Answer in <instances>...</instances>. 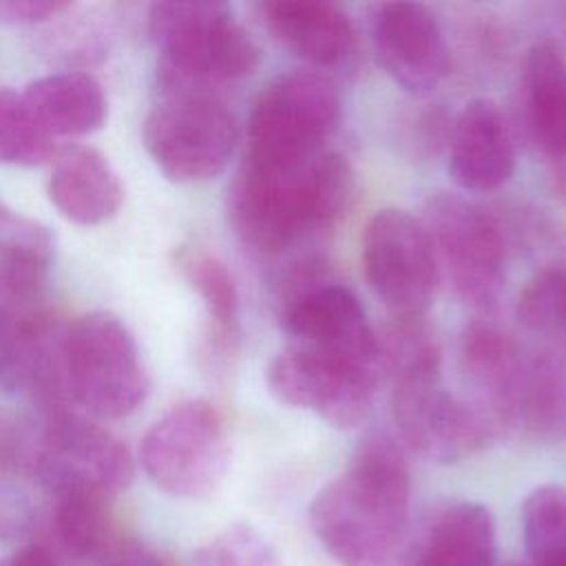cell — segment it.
Listing matches in <instances>:
<instances>
[{
    "mask_svg": "<svg viewBox=\"0 0 566 566\" xmlns=\"http://www.w3.org/2000/svg\"><path fill=\"white\" fill-rule=\"evenodd\" d=\"M411 471L387 431L367 433L345 471L325 484L310 524L340 566H394L407 548Z\"/></svg>",
    "mask_w": 566,
    "mask_h": 566,
    "instance_id": "6da1fadb",
    "label": "cell"
},
{
    "mask_svg": "<svg viewBox=\"0 0 566 566\" xmlns=\"http://www.w3.org/2000/svg\"><path fill=\"white\" fill-rule=\"evenodd\" d=\"M352 190L354 172L336 150L285 168L243 159L228 188V219L245 248L274 256L332 228Z\"/></svg>",
    "mask_w": 566,
    "mask_h": 566,
    "instance_id": "7a4b0ae2",
    "label": "cell"
},
{
    "mask_svg": "<svg viewBox=\"0 0 566 566\" xmlns=\"http://www.w3.org/2000/svg\"><path fill=\"white\" fill-rule=\"evenodd\" d=\"M146 24L159 51L161 93L219 95L259 66V44L226 2H155Z\"/></svg>",
    "mask_w": 566,
    "mask_h": 566,
    "instance_id": "3957f363",
    "label": "cell"
},
{
    "mask_svg": "<svg viewBox=\"0 0 566 566\" xmlns=\"http://www.w3.org/2000/svg\"><path fill=\"white\" fill-rule=\"evenodd\" d=\"M62 367L66 394L95 420L133 416L150 391L137 338L111 312L82 314L64 329Z\"/></svg>",
    "mask_w": 566,
    "mask_h": 566,
    "instance_id": "277c9868",
    "label": "cell"
},
{
    "mask_svg": "<svg viewBox=\"0 0 566 566\" xmlns=\"http://www.w3.org/2000/svg\"><path fill=\"white\" fill-rule=\"evenodd\" d=\"M338 86L318 71H290L274 77L254 99L248 117V161L285 168L325 150L338 128Z\"/></svg>",
    "mask_w": 566,
    "mask_h": 566,
    "instance_id": "5b68a950",
    "label": "cell"
},
{
    "mask_svg": "<svg viewBox=\"0 0 566 566\" xmlns=\"http://www.w3.org/2000/svg\"><path fill=\"white\" fill-rule=\"evenodd\" d=\"M139 460L150 482L170 497H208L219 489L230 464L223 413L203 398L170 407L144 433Z\"/></svg>",
    "mask_w": 566,
    "mask_h": 566,
    "instance_id": "8992f818",
    "label": "cell"
},
{
    "mask_svg": "<svg viewBox=\"0 0 566 566\" xmlns=\"http://www.w3.org/2000/svg\"><path fill=\"white\" fill-rule=\"evenodd\" d=\"M144 146L175 184H203L221 175L239 142V126L221 95L161 93L146 113Z\"/></svg>",
    "mask_w": 566,
    "mask_h": 566,
    "instance_id": "52a82bcc",
    "label": "cell"
},
{
    "mask_svg": "<svg viewBox=\"0 0 566 566\" xmlns=\"http://www.w3.org/2000/svg\"><path fill=\"white\" fill-rule=\"evenodd\" d=\"M307 261L285 285L279 325L290 347L378 369V336L358 296Z\"/></svg>",
    "mask_w": 566,
    "mask_h": 566,
    "instance_id": "ba28073f",
    "label": "cell"
},
{
    "mask_svg": "<svg viewBox=\"0 0 566 566\" xmlns=\"http://www.w3.org/2000/svg\"><path fill=\"white\" fill-rule=\"evenodd\" d=\"M438 268L455 294L475 310H491L504 287L506 248L497 219L455 192H436L424 203V219Z\"/></svg>",
    "mask_w": 566,
    "mask_h": 566,
    "instance_id": "9c48e42d",
    "label": "cell"
},
{
    "mask_svg": "<svg viewBox=\"0 0 566 566\" xmlns=\"http://www.w3.org/2000/svg\"><path fill=\"white\" fill-rule=\"evenodd\" d=\"M360 261L369 290L394 316H422L431 305L440 268L420 219L398 208L378 210L365 226Z\"/></svg>",
    "mask_w": 566,
    "mask_h": 566,
    "instance_id": "30bf717a",
    "label": "cell"
},
{
    "mask_svg": "<svg viewBox=\"0 0 566 566\" xmlns=\"http://www.w3.org/2000/svg\"><path fill=\"white\" fill-rule=\"evenodd\" d=\"M35 473L51 495L88 491L113 497L133 480L128 447L95 418L51 409L35 449Z\"/></svg>",
    "mask_w": 566,
    "mask_h": 566,
    "instance_id": "8fae6325",
    "label": "cell"
},
{
    "mask_svg": "<svg viewBox=\"0 0 566 566\" xmlns=\"http://www.w3.org/2000/svg\"><path fill=\"white\" fill-rule=\"evenodd\" d=\"M378 369L285 345L270 358V394L294 409L316 413L336 429L358 427L371 411Z\"/></svg>",
    "mask_w": 566,
    "mask_h": 566,
    "instance_id": "7c38bea8",
    "label": "cell"
},
{
    "mask_svg": "<svg viewBox=\"0 0 566 566\" xmlns=\"http://www.w3.org/2000/svg\"><path fill=\"white\" fill-rule=\"evenodd\" d=\"M391 409L405 444L440 464L471 458L495 431L480 407L447 391L440 378L394 385Z\"/></svg>",
    "mask_w": 566,
    "mask_h": 566,
    "instance_id": "4fadbf2b",
    "label": "cell"
},
{
    "mask_svg": "<svg viewBox=\"0 0 566 566\" xmlns=\"http://www.w3.org/2000/svg\"><path fill=\"white\" fill-rule=\"evenodd\" d=\"M369 33L378 64L407 93L427 95L447 77L449 49L427 7L416 2L374 4Z\"/></svg>",
    "mask_w": 566,
    "mask_h": 566,
    "instance_id": "5bb4252c",
    "label": "cell"
},
{
    "mask_svg": "<svg viewBox=\"0 0 566 566\" xmlns=\"http://www.w3.org/2000/svg\"><path fill=\"white\" fill-rule=\"evenodd\" d=\"M447 166L467 192H491L513 177L515 144L495 102L475 97L460 108L447 135Z\"/></svg>",
    "mask_w": 566,
    "mask_h": 566,
    "instance_id": "9a60e30c",
    "label": "cell"
},
{
    "mask_svg": "<svg viewBox=\"0 0 566 566\" xmlns=\"http://www.w3.org/2000/svg\"><path fill=\"white\" fill-rule=\"evenodd\" d=\"M254 9L281 46L314 66L343 64L354 51L352 20L334 2L265 0Z\"/></svg>",
    "mask_w": 566,
    "mask_h": 566,
    "instance_id": "2e32d148",
    "label": "cell"
},
{
    "mask_svg": "<svg viewBox=\"0 0 566 566\" xmlns=\"http://www.w3.org/2000/svg\"><path fill=\"white\" fill-rule=\"evenodd\" d=\"M46 190L64 219L86 228L113 219L124 203V186L115 168L86 144H69L55 153Z\"/></svg>",
    "mask_w": 566,
    "mask_h": 566,
    "instance_id": "e0dca14e",
    "label": "cell"
},
{
    "mask_svg": "<svg viewBox=\"0 0 566 566\" xmlns=\"http://www.w3.org/2000/svg\"><path fill=\"white\" fill-rule=\"evenodd\" d=\"M460 369L480 394L482 413L493 427L513 420V407L526 358L511 334L489 321H473L460 334Z\"/></svg>",
    "mask_w": 566,
    "mask_h": 566,
    "instance_id": "ac0fdd59",
    "label": "cell"
},
{
    "mask_svg": "<svg viewBox=\"0 0 566 566\" xmlns=\"http://www.w3.org/2000/svg\"><path fill=\"white\" fill-rule=\"evenodd\" d=\"M497 535L486 506L469 500L440 506L416 537L407 566H495Z\"/></svg>",
    "mask_w": 566,
    "mask_h": 566,
    "instance_id": "d6986e66",
    "label": "cell"
},
{
    "mask_svg": "<svg viewBox=\"0 0 566 566\" xmlns=\"http://www.w3.org/2000/svg\"><path fill=\"white\" fill-rule=\"evenodd\" d=\"M528 137L553 159H566V55L553 40L531 46L520 86Z\"/></svg>",
    "mask_w": 566,
    "mask_h": 566,
    "instance_id": "ffe728a7",
    "label": "cell"
},
{
    "mask_svg": "<svg viewBox=\"0 0 566 566\" xmlns=\"http://www.w3.org/2000/svg\"><path fill=\"white\" fill-rule=\"evenodd\" d=\"M22 95L53 139L88 135L102 128L108 115L102 84L84 71L69 69L35 77Z\"/></svg>",
    "mask_w": 566,
    "mask_h": 566,
    "instance_id": "44dd1931",
    "label": "cell"
},
{
    "mask_svg": "<svg viewBox=\"0 0 566 566\" xmlns=\"http://www.w3.org/2000/svg\"><path fill=\"white\" fill-rule=\"evenodd\" d=\"M51 497V528L60 551L77 564L93 557L102 559L117 542L113 537L111 497L88 491H64Z\"/></svg>",
    "mask_w": 566,
    "mask_h": 566,
    "instance_id": "7402d4cb",
    "label": "cell"
},
{
    "mask_svg": "<svg viewBox=\"0 0 566 566\" xmlns=\"http://www.w3.org/2000/svg\"><path fill=\"white\" fill-rule=\"evenodd\" d=\"M177 268L212 321L214 347L223 354L234 352L239 343V290L228 265L212 252L192 245L179 250Z\"/></svg>",
    "mask_w": 566,
    "mask_h": 566,
    "instance_id": "603a6c76",
    "label": "cell"
},
{
    "mask_svg": "<svg viewBox=\"0 0 566 566\" xmlns=\"http://www.w3.org/2000/svg\"><path fill=\"white\" fill-rule=\"evenodd\" d=\"M511 427H524L539 438L566 433V365L526 358Z\"/></svg>",
    "mask_w": 566,
    "mask_h": 566,
    "instance_id": "cb8c5ba5",
    "label": "cell"
},
{
    "mask_svg": "<svg viewBox=\"0 0 566 566\" xmlns=\"http://www.w3.org/2000/svg\"><path fill=\"white\" fill-rule=\"evenodd\" d=\"M378 356L391 387L440 378V343L420 316H394V323L378 338Z\"/></svg>",
    "mask_w": 566,
    "mask_h": 566,
    "instance_id": "d4e9b609",
    "label": "cell"
},
{
    "mask_svg": "<svg viewBox=\"0 0 566 566\" xmlns=\"http://www.w3.org/2000/svg\"><path fill=\"white\" fill-rule=\"evenodd\" d=\"M522 535L528 562L566 566V486L542 484L522 504Z\"/></svg>",
    "mask_w": 566,
    "mask_h": 566,
    "instance_id": "484cf974",
    "label": "cell"
},
{
    "mask_svg": "<svg viewBox=\"0 0 566 566\" xmlns=\"http://www.w3.org/2000/svg\"><path fill=\"white\" fill-rule=\"evenodd\" d=\"M55 153V139L40 126L24 95L0 86V164L33 168Z\"/></svg>",
    "mask_w": 566,
    "mask_h": 566,
    "instance_id": "4316f807",
    "label": "cell"
},
{
    "mask_svg": "<svg viewBox=\"0 0 566 566\" xmlns=\"http://www.w3.org/2000/svg\"><path fill=\"white\" fill-rule=\"evenodd\" d=\"M517 318L537 334L566 343V259L537 270L517 296Z\"/></svg>",
    "mask_w": 566,
    "mask_h": 566,
    "instance_id": "83f0119b",
    "label": "cell"
},
{
    "mask_svg": "<svg viewBox=\"0 0 566 566\" xmlns=\"http://www.w3.org/2000/svg\"><path fill=\"white\" fill-rule=\"evenodd\" d=\"M55 259L53 232L0 199V268L51 270Z\"/></svg>",
    "mask_w": 566,
    "mask_h": 566,
    "instance_id": "f1b7e54d",
    "label": "cell"
},
{
    "mask_svg": "<svg viewBox=\"0 0 566 566\" xmlns=\"http://www.w3.org/2000/svg\"><path fill=\"white\" fill-rule=\"evenodd\" d=\"M195 566H281L272 542L254 526L237 522L195 553Z\"/></svg>",
    "mask_w": 566,
    "mask_h": 566,
    "instance_id": "f546056e",
    "label": "cell"
},
{
    "mask_svg": "<svg viewBox=\"0 0 566 566\" xmlns=\"http://www.w3.org/2000/svg\"><path fill=\"white\" fill-rule=\"evenodd\" d=\"M73 4L60 0H7L0 2V20L7 24L35 27L66 13Z\"/></svg>",
    "mask_w": 566,
    "mask_h": 566,
    "instance_id": "4dcf8cb0",
    "label": "cell"
},
{
    "mask_svg": "<svg viewBox=\"0 0 566 566\" xmlns=\"http://www.w3.org/2000/svg\"><path fill=\"white\" fill-rule=\"evenodd\" d=\"M102 566H177V562L144 542L117 539L102 557Z\"/></svg>",
    "mask_w": 566,
    "mask_h": 566,
    "instance_id": "1f68e13d",
    "label": "cell"
},
{
    "mask_svg": "<svg viewBox=\"0 0 566 566\" xmlns=\"http://www.w3.org/2000/svg\"><path fill=\"white\" fill-rule=\"evenodd\" d=\"M2 566H60V559L46 544H27L15 551Z\"/></svg>",
    "mask_w": 566,
    "mask_h": 566,
    "instance_id": "d6a6232c",
    "label": "cell"
},
{
    "mask_svg": "<svg viewBox=\"0 0 566 566\" xmlns=\"http://www.w3.org/2000/svg\"><path fill=\"white\" fill-rule=\"evenodd\" d=\"M506 566H535L533 562H509Z\"/></svg>",
    "mask_w": 566,
    "mask_h": 566,
    "instance_id": "836d02e7",
    "label": "cell"
}]
</instances>
